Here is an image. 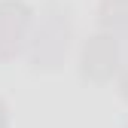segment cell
Wrapping results in <instances>:
<instances>
[{
    "mask_svg": "<svg viewBox=\"0 0 128 128\" xmlns=\"http://www.w3.org/2000/svg\"><path fill=\"white\" fill-rule=\"evenodd\" d=\"M28 28H30L28 6L3 0L0 3V58H12L22 49V43L28 40Z\"/></svg>",
    "mask_w": 128,
    "mask_h": 128,
    "instance_id": "cell-1",
    "label": "cell"
},
{
    "mask_svg": "<svg viewBox=\"0 0 128 128\" xmlns=\"http://www.w3.org/2000/svg\"><path fill=\"white\" fill-rule=\"evenodd\" d=\"M101 12H104V24L128 28V0H107Z\"/></svg>",
    "mask_w": 128,
    "mask_h": 128,
    "instance_id": "cell-3",
    "label": "cell"
},
{
    "mask_svg": "<svg viewBox=\"0 0 128 128\" xmlns=\"http://www.w3.org/2000/svg\"><path fill=\"white\" fill-rule=\"evenodd\" d=\"M122 92H125V98H128V70H125V76H122Z\"/></svg>",
    "mask_w": 128,
    "mask_h": 128,
    "instance_id": "cell-5",
    "label": "cell"
},
{
    "mask_svg": "<svg viewBox=\"0 0 128 128\" xmlns=\"http://www.w3.org/2000/svg\"><path fill=\"white\" fill-rule=\"evenodd\" d=\"M116 64H119V46H116L113 37H92L86 43V49H82L86 76L104 82V79H110L116 73Z\"/></svg>",
    "mask_w": 128,
    "mask_h": 128,
    "instance_id": "cell-2",
    "label": "cell"
},
{
    "mask_svg": "<svg viewBox=\"0 0 128 128\" xmlns=\"http://www.w3.org/2000/svg\"><path fill=\"white\" fill-rule=\"evenodd\" d=\"M0 128H6V110H3V104H0Z\"/></svg>",
    "mask_w": 128,
    "mask_h": 128,
    "instance_id": "cell-4",
    "label": "cell"
}]
</instances>
